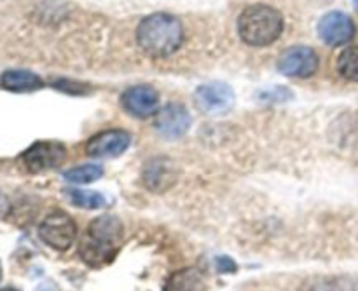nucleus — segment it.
I'll return each mask as SVG.
<instances>
[{"instance_id":"f257e3e1","label":"nucleus","mask_w":358,"mask_h":291,"mask_svg":"<svg viewBox=\"0 0 358 291\" xmlns=\"http://www.w3.org/2000/svg\"><path fill=\"white\" fill-rule=\"evenodd\" d=\"M138 45L154 58H166L180 47L184 30L180 21L166 13H156L143 17L136 30Z\"/></svg>"},{"instance_id":"f03ea898","label":"nucleus","mask_w":358,"mask_h":291,"mask_svg":"<svg viewBox=\"0 0 358 291\" xmlns=\"http://www.w3.org/2000/svg\"><path fill=\"white\" fill-rule=\"evenodd\" d=\"M122 239V225L115 216L103 215L93 220L80 244V257L91 267H101L114 258Z\"/></svg>"},{"instance_id":"7ed1b4c3","label":"nucleus","mask_w":358,"mask_h":291,"mask_svg":"<svg viewBox=\"0 0 358 291\" xmlns=\"http://www.w3.org/2000/svg\"><path fill=\"white\" fill-rule=\"evenodd\" d=\"M241 40L254 47H264L278 40L283 31V17L273 7L255 3L247 7L238 20Z\"/></svg>"},{"instance_id":"20e7f679","label":"nucleus","mask_w":358,"mask_h":291,"mask_svg":"<svg viewBox=\"0 0 358 291\" xmlns=\"http://www.w3.org/2000/svg\"><path fill=\"white\" fill-rule=\"evenodd\" d=\"M38 236L52 250L66 251L77 236L76 222L63 211H52L38 227Z\"/></svg>"},{"instance_id":"39448f33","label":"nucleus","mask_w":358,"mask_h":291,"mask_svg":"<svg viewBox=\"0 0 358 291\" xmlns=\"http://www.w3.org/2000/svg\"><path fill=\"white\" fill-rule=\"evenodd\" d=\"M196 105L206 115L226 114L234 105V93L227 84L210 82L196 89Z\"/></svg>"},{"instance_id":"423d86ee","label":"nucleus","mask_w":358,"mask_h":291,"mask_svg":"<svg viewBox=\"0 0 358 291\" xmlns=\"http://www.w3.org/2000/svg\"><path fill=\"white\" fill-rule=\"evenodd\" d=\"M278 70L287 77H311L318 70L317 52L306 45L285 49L278 58Z\"/></svg>"},{"instance_id":"0eeeda50","label":"nucleus","mask_w":358,"mask_h":291,"mask_svg":"<svg viewBox=\"0 0 358 291\" xmlns=\"http://www.w3.org/2000/svg\"><path fill=\"white\" fill-rule=\"evenodd\" d=\"M66 149L59 142H37L23 154L24 166L30 171H45L58 167L65 161Z\"/></svg>"},{"instance_id":"6e6552de","label":"nucleus","mask_w":358,"mask_h":291,"mask_svg":"<svg viewBox=\"0 0 358 291\" xmlns=\"http://www.w3.org/2000/svg\"><path fill=\"white\" fill-rule=\"evenodd\" d=\"M318 35L329 45L348 44L355 37V23L345 13L332 10L318 23Z\"/></svg>"},{"instance_id":"1a4fd4ad","label":"nucleus","mask_w":358,"mask_h":291,"mask_svg":"<svg viewBox=\"0 0 358 291\" xmlns=\"http://www.w3.org/2000/svg\"><path fill=\"white\" fill-rule=\"evenodd\" d=\"M122 107L133 117L145 119L156 114L159 107V94L150 86H131L122 93Z\"/></svg>"},{"instance_id":"9d476101","label":"nucleus","mask_w":358,"mask_h":291,"mask_svg":"<svg viewBox=\"0 0 358 291\" xmlns=\"http://www.w3.org/2000/svg\"><path fill=\"white\" fill-rule=\"evenodd\" d=\"M131 143V136L121 129H110L93 136L87 142L86 152L91 157H117L126 152Z\"/></svg>"},{"instance_id":"9b49d317","label":"nucleus","mask_w":358,"mask_h":291,"mask_svg":"<svg viewBox=\"0 0 358 291\" xmlns=\"http://www.w3.org/2000/svg\"><path fill=\"white\" fill-rule=\"evenodd\" d=\"M189 126H191V115L182 105L177 103L164 107L156 117V131L168 140H177L184 136Z\"/></svg>"},{"instance_id":"f8f14e48","label":"nucleus","mask_w":358,"mask_h":291,"mask_svg":"<svg viewBox=\"0 0 358 291\" xmlns=\"http://www.w3.org/2000/svg\"><path fill=\"white\" fill-rule=\"evenodd\" d=\"M0 84L6 89L14 91V93H30V91L41 89L42 79L35 75L34 72H27V70H7L0 77Z\"/></svg>"},{"instance_id":"ddd939ff","label":"nucleus","mask_w":358,"mask_h":291,"mask_svg":"<svg viewBox=\"0 0 358 291\" xmlns=\"http://www.w3.org/2000/svg\"><path fill=\"white\" fill-rule=\"evenodd\" d=\"M164 291H206V285L196 269H187L171 276Z\"/></svg>"},{"instance_id":"4468645a","label":"nucleus","mask_w":358,"mask_h":291,"mask_svg":"<svg viewBox=\"0 0 358 291\" xmlns=\"http://www.w3.org/2000/svg\"><path fill=\"white\" fill-rule=\"evenodd\" d=\"M103 170L100 166H94V164H84V166L72 167V170L66 171L63 177L70 184H91V181H96L98 178H101Z\"/></svg>"},{"instance_id":"2eb2a0df","label":"nucleus","mask_w":358,"mask_h":291,"mask_svg":"<svg viewBox=\"0 0 358 291\" xmlns=\"http://www.w3.org/2000/svg\"><path fill=\"white\" fill-rule=\"evenodd\" d=\"M338 70L345 79L358 82V45L341 52L338 59Z\"/></svg>"},{"instance_id":"dca6fc26","label":"nucleus","mask_w":358,"mask_h":291,"mask_svg":"<svg viewBox=\"0 0 358 291\" xmlns=\"http://www.w3.org/2000/svg\"><path fill=\"white\" fill-rule=\"evenodd\" d=\"M69 197L72 204L84 209H98L105 204L103 195L93 191H69Z\"/></svg>"},{"instance_id":"f3484780","label":"nucleus","mask_w":358,"mask_h":291,"mask_svg":"<svg viewBox=\"0 0 358 291\" xmlns=\"http://www.w3.org/2000/svg\"><path fill=\"white\" fill-rule=\"evenodd\" d=\"M353 7H355V10L358 13V0H353Z\"/></svg>"},{"instance_id":"a211bd4d","label":"nucleus","mask_w":358,"mask_h":291,"mask_svg":"<svg viewBox=\"0 0 358 291\" xmlns=\"http://www.w3.org/2000/svg\"><path fill=\"white\" fill-rule=\"evenodd\" d=\"M0 291H20V290H16V288H3V290H0Z\"/></svg>"},{"instance_id":"6ab92c4d","label":"nucleus","mask_w":358,"mask_h":291,"mask_svg":"<svg viewBox=\"0 0 358 291\" xmlns=\"http://www.w3.org/2000/svg\"><path fill=\"white\" fill-rule=\"evenodd\" d=\"M0 278H2V269H0Z\"/></svg>"}]
</instances>
